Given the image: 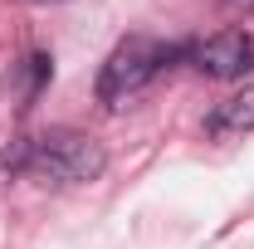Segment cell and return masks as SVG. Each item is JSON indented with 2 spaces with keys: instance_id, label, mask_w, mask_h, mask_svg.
<instances>
[{
  "instance_id": "6da1fadb",
  "label": "cell",
  "mask_w": 254,
  "mask_h": 249,
  "mask_svg": "<svg viewBox=\"0 0 254 249\" xmlns=\"http://www.w3.org/2000/svg\"><path fill=\"white\" fill-rule=\"evenodd\" d=\"M25 171L44 176V181H59V186H78V181H98L108 171V152L88 132L54 127V132L25 142Z\"/></svg>"
},
{
  "instance_id": "7a4b0ae2",
  "label": "cell",
  "mask_w": 254,
  "mask_h": 249,
  "mask_svg": "<svg viewBox=\"0 0 254 249\" xmlns=\"http://www.w3.org/2000/svg\"><path fill=\"white\" fill-rule=\"evenodd\" d=\"M176 54H181V49L161 44L152 34H127L123 44L103 59V68H98V103H103V108H123L127 98H137Z\"/></svg>"
},
{
  "instance_id": "3957f363",
  "label": "cell",
  "mask_w": 254,
  "mask_h": 249,
  "mask_svg": "<svg viewBox=\"0 0 254 249\" xmlns=\"http://www.w3.org/2000/svg\"><path fill=\"white\" fill-rule=\"evenodd\" d=\"M190 63L205 78H245L254 68V30H220L190 49Z\"/></svg>"
},
{
  "instance_id": "277c9868",
  "label": "cell",
  "mask_w": 254,
  "mask_h": 249,
  "mask_svg": "<svg viewBox=\"0 0 254 249\" xmlns=\"http://www.w3.org/2000/svg\"><path fill=\"white\" fill-rule=\"evenodd\" d=\"M205 132L210 137H245V132H254V83H245L240 93L220 98L215 113L205 118Z\"/></svg>"
},
{
  "instance_id": "5b68a950",
  "label": "cell",
  "mask_w": 254,
  "mask_h": 249,
  "mask_svg": "<svg viewBox=\"0 0 254 249\" xmlns=\"http://www.w3.org/2000/svg\"><path fill=\"white\" fill-rule=\"evenodd\" d=\"M49 73H54V63L44 59V54H30V59L20 63V78H25V83H20V98H25V103H30V98L39 93V88H44V83H49Z\"/></svg>"
},
{
  "instance_id": "8992f818",
  "label": "cell",
  "mask_w": 254,
  "mask_h": 249,
  "mask_svg": "<svg viewBox=\"0 0 254 249\" xmlns=\"http://www.w3.org/2000/svg\"><path fill=\"white\" fill-rule=\"evenodd\" d=\"M225 15H254V0H220Z\"/></svg>"
}]
</instances>
